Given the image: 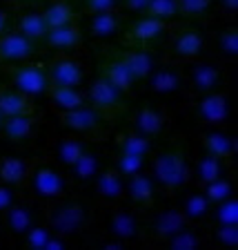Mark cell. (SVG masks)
<instances>
[{
  "label": "cell",
  "mask_w": 238,
  "mask_h": 250,
  "mask_svg": "<svg viewBox=\"0 0 238 250\" xmlns=\"http://www.w3.org/2000/svg\"><path fill=\"white\" fill-rule=\"evenodd\" d=\"M156 188L163 192H178L192 181V161L183 146H169L151 159V172Z\"/></svg>",
  "instance_id": "obj_1"
},
{
  "label": "cell",
  "mask_w": 238,
  "mask_h": 250,
  "mask_svg": "<svg viewBox=\"0 0 238 250\" xmlns=\"http://www.w3.org/2000/svg\"><path fill=\"white\" fill-rule=\"evenodd\" d=\"M92 221L87 206L76 199H56V201L47 203V212H45V224L49 226L54 234L60 237H73V234L83 232Z\"/></svg>",
  "instance_id": "obj_2"
},
{
  "label": "cell",
  "mask_w": 238,
  "mask_h": 250,
  "mask_svg": "<svg viewBox=\"0 0 238 250\" xmlns=\"http://www.w3.org/2000/svg\"><path fill=\"white\" fill-rule=\"evenodd\" d=\"M125 96H127V94H123L118 87H114V85L109 83V81H105L103 76L93 78L92 83L85 87L87 105L96 109L109 123L118 121L120 116L127 112V101H125Z\"/></svg>",
  "instance_id": "obj_3"
},
{
  "label": "cell",
  "mask_w": 238,
  "mask_h": 250,
  "mask_svg": "<svg viewBox=\"0 0 238 250\" xmlns=\"http://www.w3.org/2000/svg\"><path fill=\"white\" fill-rule=\"evenodd\" d=\"M58 123H60V127L72 132V134L83 136V139L92 141V143L93 141H105L109 134V121H105L89 105H80L76 109L58 112Z\"/></svg>",
  "instance_id": "obj_4"
},
{
  "label": "cell",
  "mask_w": 238,
  "mask_h": 250,
  "mask_svg": "<svg viewBox=\"0 0 238 250\" xmlns=\"http://www.w3.org/2000/svg\"><path fill=\"white\" fill-rule=\"evenodd\" d=\"M2 74H5L9 87L18 89L25 96H31V99L45 96V89L49 85L45 62H31V61L9 62V65H2Z\"/></svg>",
  "instance_id": "obj_5"
},
{
  "label": "cell",
  "mask_w": 238,
  "mask_h": 250,
  "mask_svg": "<svg viewBox=\"0 0 238 250\" xmlns=\"http://www.w3.org/2000/svg\"><path fill=\"white\" fill-rule=\"evenodd\" d=\"M27 188L34 192V197L40 199L47 206V203L65 197V192H67V179H65V174H62L58 167L34 161Z\"/></svg>",
  "instance_id": "obj_6"
},
{
  "label": "cell",
  "mask_w": 238,
  "mask_h": 250,
  "mask_svg": "<svg viewBox=\"0 0 238 250\" xmlns=\"http://www.w3.org/2000/svg\"><path fill=\"white\" fill-rule=\"evenodd\" d=\"M47 78L52 85H67V87H83L87 67L76 56V52H60L45 65Z\"/></svg>",
  "instance_id": "obj_7"
},
{
  "label": "cell",
  "mask_w": 238,
  "mask_h": 250,
  "mask_svg": "<svg viewBox=\"0 0 238 250\" xmlns=\"http://www.w3.org/2000/svg\"><path fill=\"white\" fill-rule=\"evenodd\" d=\"M176 22L165 21V18H154V16L143 14V18L134 21L127 31L123 34V45H136V47H147L156 42L158 38L169 36L171 31L176 29Z\"/></svg>",
  "instance_id": "obj_8"
},
{
  "label": "cell",
  "mask_w": 238,
  "mask_h": 250,
  "mask_svg": "<svg viewBox=\"0 0 238 250\" xmlns=\"http://www.w3.org/2000/svg\"><path fill=\"white\" fill-rule=\"evenodd\" d=\"M205 49V38L201 31L187 29V27H176L169 34V42H167V56L176 65H189V62L198 61Z\"/></svg>",
  "instance_id": "obj_9"
},
{
  "label": "cell",
  "mask_w": 238,
  "mask_h": 250,
  "mask_svg": "<svg viewBox=\"0 0 238 250\" xmlns=\"http://www.w3.org/2000/svg\"><path fill=\"white\" fill-rule=\"evenodd\" d=\"M92 181H93L96 199H98L103 206L116 208V206H120V203L125 201V177L114 166L98 170Z\"/></svg>",
  "instance_id": "obj_10"
},
{
  "label": "cell",
  "mask_w": 238,
  "mask_h": 250,
  "mask_svg": "<svg viewBox=\"0 0 238 250\" xmlns=\"http://www.w3.org/2000/svg\"><path fill=\"white\" fill-rule=\"evenodd\" d=\"M38 42L29 41L22 36L20 31L7 29L0 34V65H9V62H22L29 61L38 52Z\"/></svg>",
  "instance_id": "obj_11"
},
{
  "label": "cell",
  "mask_w": 238,
  "mask_h": 250,
  "mask_svg": "<svg viewBox=\"0 0 238 250\" xmlns=\"http://www.w3.org/2000/svg\"><path fill=\"white\" fill-rule=\"evenodd\" d=\"M194 112H196L198 121L205 125H223L229 119V99L223 92H207L201 94V99L194 103Z\"/></svg>",
  "instance_id": "obj_12"
},
{
  "label": "cell",
  "mask_w": 238,
  "mask_h": 250,
  "mask_svg": "<svg viewBox=\"0 0 238 250\" xmlns=\"http://www.w3.org/2000/svg\"><path fill=\"white\" fill-rule=\"evenodd\" d=\"M83 27L80 21L67 22V25H58V27H49L42 38V45L56 52H76L83 45Z\"/></svg>",
  "instance_id": "obj_13"
},
{
  "label": "cell",
  "mask_w": 238,
  "mask_h": 250,
  "mask_svg": "<svg viewBox=\"0 0 238 250\" xmlns=\"http://www.w3.org/2000/svg\"><path fill=\"white\" fill-rule=\"evenodd\" d=\"M129 121L136 132L149 136V139H156V136H161L167 130L169 114H167L165 109L156 107V105H143V107L134 109V114H131Z\"/></svg>",
  "instance_id": "obj_14"
},
{
  "label": "cell",
  "mask_w": 238,
  "mask_h": 250,
  "mask_svg": "<svg viewBox=\"0 0 238 250\" xmlns=\"http://www.w3.org/2000/svg\"><path fill=\"white\" fill-rule=\"evenodd\" d=\"M38 130H40V119L34 114H16L5 116L2 125H0V136L11 143H22V141L36 139Z\"/></svg>",
  "instance_id": "obj_15"
},
{
  "label": "cell",
  "mask_w": 238,
  "mask_h": 250,
  "mask_svg": "<svg viewBox=\"0 0 238 250\" xmlns=\"http://www.w3.org/2000/svg\"><path fill=\"white\" fill-rule=\"evenodd\" d=\"M100 74L98 76H103L105 81H109V83L114 85V87H118L123 94H129L131 87H134L136 78L131 76V72L127 69V65H125L123 61H120L118 56H116V52L109 47V49H105L103 54V61H100Z\"/></svg>",
  "instance_id": "obj_16"
},
{
  "label": "cell",
  "mask_w": 238,
  "mask_h": 250,
  "mask_svg": "<svg viewBox=\"0 0 238 250\" xmlns=\"http://www.w3.org/2000/svg\"><path fill=\"white\" fill-rule=\"evenodd\" d=\"M189 224H192V221L185 217V212H183L181 208H165V210H161V212H156V217L151 219L149 234L154 237V241L165 244L171 234H176L178 230L187 228Z\"/></svg>",
  "instance_id": "obj_17"
},
{
  "label": "cell",
  "mask_w": 238,
  "mask_h": 250,
  "mask_svg": "<svg viewBox=\"0 0 238 250\" xmlns=\"http://www.w3.org/2000/svg\"><path fill=\"white\" fill-rule=\"evenodd\" d=\"M116 52V56L127 65V69L131 72V76L136 81H145L149 76V72L156 67L154 56L149 54L147 47H136V45H120V47H111Z\"/></svg>",
  "instance_id": "obj_18"
},
{
  "label": "cell",
  "mask_w": 238,
  "mask_h": 250,
  "mask_svg": "<svg viewBox=\"0 0 238 250\" xmlns=\"http://www.w3.org/2000/svg\"><path fill=\"white\" fill-rule=\"evenodd\" d=\"M156 192H158V188H156L154 179L145 174V170L125 179V199H129L134 206L143 210L151 208L156 203Z\"/></svg>",
  "instance_id": "obj_19"
},
{
  "label": "cell",
  "mask_w": 238,
  "mask_h": 250,
  "mask_svg": "<svg viewBox=\"0 0 238 250\" xmlns=\"http://www.w3.org/2000/svg\"><path fill=\"white\" fill-rule=\"evenodd\" d=\"M34 161L25 156H0V181L11 188H27Z\"/></svg>",
  "instance_id": "obj_20"
},
{
  "label": "cell",
  "mask_w": 238,
  "mask_h": 250,
  "mask_svg": "<svg viewBox=\"0 0 238 250\" xmlns=\"http://www.w3.org/2000/svg\"><path fill=\"white\" fill-rule=\"evenodd\" d=\"M107 232L114 237V239L120 241H134L140 237V224L138 219L129 212V210H123V208H111L107 217Z\"/></svg>",
  "instance_id": "obj_21"
},
{
  "label": "cell",
  "mask_w": 238,
  "mask_h": 250,
  "mask_svg": "<svg viewBox=\"0 0 238 250\" xmlns=\"http://www.w3.org/2000/svg\"><path fill=\"white\" fill-rule=\"evenodd\" d=\"M225 170H227V161L209 154V152H201L196 161L192 163V179L198 188H205L207 183L225 177Z\"/></svg>",
  "instance_id": "obj_22"
},
{
  "label": "cell",
  "mask_w": 238,
  "mask_h": 250,
  "mask_svg": "<svg viewBox=\"0 0 238 250\" xmlns=\"http://www.w3.org/2000/svg\"><path fill=\"white\" fill-rule=\"evenodd\" d=\"M149 92L158 94V96H169L176 94L183 85V74L178 72L176 65H163V67H154L149 76L145 78Z\"/></svg>",
  "instance_id": "obj_23"
},
{
  "label": "cell",
  "mask_w": 238,
  "mask_h": 250,
  "mask_svg": "<svg viewBox=\"0 0 238 250\" xmlns=\"http://www.w3.org/2000/svg\"><path fill=\"white\" fill-rule=\"evenodd\" d=\"M189 85L196 94H207L220 85V69L218 65L207 61H194L189 62Z\"/></svg>",
  "instance_id": "obj_24"
},
{
  "label": "cell",
  "mask_w": 238,
  "mask_h": 250,
  "mask_svg": "<svg viewBox=\"0 0 238 250\" xmlns=\"http://www.w3.org/2000/svg\"><path fill=\"white\" fill-rule=\"evenodd\" d=\"M201 141L202 152H209V154L223 159V161H232L236 156V139L232 134L223 130H207L198 136Z\"/></svg>",
  "instance_id": "obj_25"
},
{
  "label": "cell",
  "mask_w": 238,
  "mask_h": 250,
  "mask_svg": "<svg viewBox=\"0 0 238 250\" xmlns=\"http://www.w3.org/2000/svg\"><path fill=\"white\" fill-rule=\"evenodd\" d=\"M45 96L49 99L52 107L56 112H65V109H76L80 105H87L85 99V89L78 87H67V85H47Z\"/></svg>",
  "instance_id": "obj_26"
},
{
  "label": "cell",
  "mask_w": 238,
  "mask_h": 250,
  "mask_svg": "<svg viewBox=\"0 0 238 250\" xmlns=\"http://www.w3.org/2000/svg\"><path fill=\"white\" fill-rule=\"evenodd\" d=\"M0 112L2 116H16V114H34L36 103L31 96H25L22 92L0 83Z\"/></svg>",
  "instance_id": "obj_27"
},
{
  "label": "cell",
  "mask_w": 238,
  "mask_h": 250,
  "mask_svg": "<svg viewBox=\"0 0 238 250\" xmlns=\"http://www.w3.org/2000/svg\"><path fill=\"white\" fill-rule=\"evenodd\" d=\"M89 143H92V141L83 139V136H78V134L60 136V139L54 143V159H56L58 166L69 167L78 159V156L87 150Z\"/></svg>",
  "instance_id": "obj_28"
},
{
  "label": "cell",
  "mask_w": 238,
  "mask_h": 250,
  "mask_svg": "<svg viewBox=\"0 0 238 250\" xmlns=\"http://www.w3.org/2000/svg\"><path fill=\"white\" fill-rule=\"evenodd\" d=\"M11 29L20 31L22 36H27L29 41L38 42V45H42V38H45L47 34V25H45V18H42L40 11L36 9H25L18 14V18L14 21V27Z\"/></svg>",
  "instance_id": "obj_29"
},
{
  "label": "cell",
  "mask_w": 238,
  "mask_h": 250,
  "mask_svg": "<svg viewBox=\"0 0 238 250\" xmlns=\"http://www.w3.org/2000/svg\"><path fill=\"white\" fill-rule=\"evenodd\" d=\"M87 29L92 36L96 38H111L120 34L123 29V16L118 11H100V14H92L87 22Z\"/></svg>",
  "instance_id": "obj_30"
},
{
  "label": "cell",
  "mask_w": 238,
  "mask_h": 250,
  "mask_svg": "<svg viewBox=\"0 0 238 250\" xmlns=\"http://www.w3.org/2000/svg\"><path fill=\"white\" fill-rule=\"evenodd\" d=\"M114 147L116 152H129V154H138V156H149L151 152V139L145 134L136 132L134 127L123 130L114 136Z\"/></svg>",
  "instance_id": "obj_31"
},
{
  "label": "cell",
  "mask_w": 238,
  "mask_h": 250,
  "mask_svg": "<svg viewBox=\"0 0 238 250\" xmlns=\"http://www.w3.org/2000/svg\"><path fill=\"white\" fill-rule=\"evenodd\" d=\"M67 170H69V174H72L73 181L87 183V181H92V179L96 177V172L100 170V156L96 154L92 147H87V150L78 156V159L67 167Z\"/></svg>",
  "instance_id": "obj_32"
},
{
  "label": "cell",
  "mask_w": 238,
  "mask_h": 250,
  "mask_svg": "<svg viewBox=\"0 0 238 250\" xmlns=\"http://www.w3.org/2000/svg\"><path fill=\"white\" fill-rule=\"evenodd\" d=\"M5 214V226L16 234H25L27 230L34 226V214H31V208L25 206V203L14 201L9 208L2 210Z\"/></svg>",
  "instance_id": "obj_33"
},
{
  "label": "cell",
  "mask_w": 238,
  "mask_h": 250,
  "mask_svg": "<svg viewBox=\"0 0 238 250\" xmlns=\"http://www.w3.org/2000/svg\"><path fill=\"white\" fill-rule=\"evenodd\" d=\"M40 14H42V18H45L47 29H49V27L67 25V22L78 21V14H76V9L72 7L69 0H52Z\"/></svg>",
  "instance_id": "obj_34"
},
{
  "label": "cell",
  "mask_w": 238,
  "mask_h": 250,
  "mask_svg": "<svg viewBox=\"0 0 238 250\" xmlns=\"http://www.w3.org/2000/svg\"><path fill=\"white\" fill-rule=\"evenodd\" d=\"M183 212L189 221H202V219L209 217V210H212V201L202 192H194L183 201Z\"/></svg>",
  "instance_id": "obj_35"
},
{
  "label": "cell",
  "mask_w": 238,
  "mask_h": 250,
  "mask_svg": "<svg viewBox=\"0 0 238 250\" xmlns=\"http://www.w3.org/2000/svg\"><path fill=\"white\" fill-rule=\"evenodd\" d=\"M202 234H198L196 230H192L189 226L187 228H183V230H178L176 234H171L169 239L165 241V246L167 248H171V250H196V248H201L202 246Z\"/></svg>",
  "instance_id": "obj_36"
},
{
  "label": "cell",
  "mask_w": 238,
  "mask_h": 250,
  "mask_svg": "<svg viewBox=\"0 0 238 250\" xmlns=\"http://www.w3.org/2000/svg\"><path fill=\"white\" fill-rule=\"evenodd\" d=\"M209 217L216 221V224H238V201L236 197H227L223 201L212 203V210H209Z\"/></svg>",
  "instance_id": "obj_37"
},
{
  "label": "cell",
  "mask_w": 238,
  "mask_h": 250,
  "mask_svg": "<svg viewBox=\"0 0 238 250\" xmlns=\"http://www.w3.org/2000/svg\"><path fill=\"white\" fill-rule=\"evenodd\" d=\"M145 159L147 156L129 154V152H116L114 154V167L127 179V177H131V174H136V172L145 170Z\"/></svg>",
  "instance_id": "obj_38"
},
{
  "label": "cell",
  "mask_w": 238,
  "mask_h": 250,
  "mask_svg": "<svg viewBox=\"0 0 238 250\" xmlns=\"http://www.w3.org/2000/svg\"><path fill=\"white\" fill-rule=\"evenodd\" d=\"M216 47H218V52H220V56L232 58V61L236 58V54H238V29H236V25H229V27L218 31Z\"/></svg>",
  "instance_id": "obj_39"
},
{
  "label": "cell",
  "mask_w": 238,
  "mask_h": 250,
  "mask_svg": "<svg viewBox=\"0 0 238 250\" xmlns=\"http://www.w3.org/2000/svg\"><path fill=\"white\" fill-rule=\"evenodd\" d=\"M201 190L212 203H218V201H223V199H227L234 194V183L229 181L227 177H220V179H216V181L207 183L205 188H201Z\"/></svg>",
  "instance_id": "obj_40"
},
{
  "label": "cell",
  "mask_w": 238,
  "mask_h": 250,
  "mask_svg": "<svg viewBox=\"0 0 238 250\" xmlns=\"http://www.w3.org/2000/svg\"><path fill=\"white\" fill-rule=\"evenodd\" d=\"M145 14L154 16V18L174 21V18H178V2L176 0H149V2H147Z\"/></svg>",
  "instance_id": "obj_41"
},
{
  "label": "cell",
  "mask_w": 238,
  "mask_h": 250,
  "mask_svg": "<svg viewBox=\"0 0 238 250\" xmlns=\"http://www.w3.org/2000/svg\"><path fill=\"white\" fill-rule=\"evenodd\" d=\"M214 241L223 248H236L238 246V224H216L214 228Z\"/></svg>",
  "instance_id": "obj_42"
},
{
  "label": "cell",
  "mask_w": 238,
  "mask_h": 250,
  "mask_svg": "<svg viewBox=\"0 0 238 250\" xmlns=\"http://www.w3.org/2000/svg\"><path fill=\"white\" fill-rule=\"evenodd\" d=\"M52 237V230H49V226H31L29 230L25 232V246L31 250H42L47 244V239Z\"/></svg>",
  "instance_id": "obj_43"
},
{
  "label": "cell",
  "mask_w": 238,
  "mask_h": 250,
  "mask_svg": "<svg viewBox=\"0 0 238 250\" xmlns=\"http://www.w3.org/2000/svg\"><path fill=\"white\" fill-rule=\"evenodd\" d=\"M176 2L181 18H196V16H202L212 7L214 0H176Z\"/></svg>",
  "instance_id": "obj_44"
},
{
  "label": "cell",
  "mask_w": 238,
  "mask_h": 250,
  "mask_svg": "<svg viewBox=\"0 0 238 250\" xmlns=\"http://www.w3.org/2000/svg\"><path fill=\"white\" fill-rule=\"evenodd\" d=\"M78 2H80V11H83L85 16L120 9V0H78Z\"/></svg>",
  "instance_id": "obj_45"
},
{
  "label": "cell",
  "mask_w": 238,
  "mask_h": 250,
  "mask_svg": "<svg viewBox=\"0 0 238 250\" xmlns=\"http://www.w3.org/2000/svg\"><path fill=\"white\" fill-rule=\"evenodd\" d=\"M14 201H16V194H14V190H11V186L0 181V212L5 208H9Z\"/></svg>",
  "instance_id": "obj_46"
},
{
  "label": "cell",
  "mask_w": 238,
  "mask_h": 250,
  "mask_svg": "<svg viewBox=\"0 0 238 250\" xmlns=\"http://www.w3.org/2000/svg\"><path fill=\"white\" fill-rule=\"evenodd\" d=\"M147 2L149 0H120V7L127 11H134V14H145Z\"/></svg>",
  "instance_id": "obj_47"
},
{
  "label": "cell",
  "mask_w": 238,
  "mask_h": 250,
  "mask_svg": "<svg viewBox=\"0 0 238 250\" xmlns=\"http://www.w3.org/2000/svg\"><path fill=\"white\" fill-rule=\"evenodd\" d=\"M65 248H67V237H60V234L52 232V237L47 239V244L42 250H65Z\"/></svg>",
  "instance_id": "obj_48"
},
{
  "label": "cell",
  "mask_w": 238,
  "mask_h": 250,
  "mask_svg": "<svg viewBox=\"0 0 238 250\" xmlns=\"http://www.w3.org/2000/svg\"><path fill=\"white\" fill-rule=\"evenodd\" d=\"M218 7L227 18H234L238 11V0H218Z\"/></svg>",
  "instance_id": "obj_49"
},
{
  "label": "cell",
  "mask_w": 238,
  "mask_h": 250,
  "mask_svg": "<svg viewBox=\"0 0 238 250\" xmlns=\"http://www.w3.org/2000/svg\"><path fill=\"white\" fill-rule=\"evenodd\" d=\"M14 9H27V7H34V5H40L45 0H7Z\"/></svg>",
  "instance_id": "obj_50"
},
{
  "label": "cell",
  "mask_w": 238,
  "mask_h": 250,
  "mask_svg": "<svg viewBox=\"0 0 238 250\" xmlns=\"http://www.w3.org/2000/svg\"><path fill=\"white\" fill-rule=\"evenodd\" d=\"M100 248H103V250H123V248H127V244H125V241H120V239H114V237H111V239L103 241V244H100Z\"/></svg>",
  "instance_id": "obj_51"
},
{
  "label": "cell",
  "mask_w": 238,
  "mask_h": 250,
  "mask_svg": "<svg viewBox=\"0 0 238 250\" xmlns=\"http://www.w3.org/2000/svg\"><path fill=\"white\" fill-rule=\"evenodd\" d=\"M7 29H11V16L5 9H0V34Z\"/></svg>",
  "instance_id": "obj_52"
},
{
  "label": "cell",
  "mask_w": 238,
  "mask_h": 250,
  "mask_svg": "<svg viewBox=\"0 0 238 250\" xmlns=\"http://www.w3.org/2000/svg\"><path fill=\"white\" fill-rule=\"evenodd\" d=\"M2 119H5V116H2V112H0V125H2Z\"/></svg>",
  "instance_id": "obj_53"
}]
</instances>
